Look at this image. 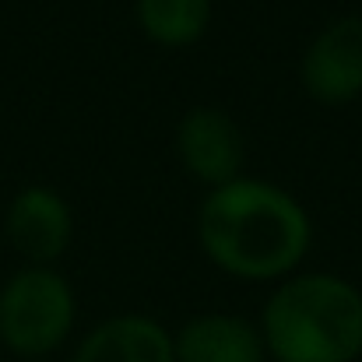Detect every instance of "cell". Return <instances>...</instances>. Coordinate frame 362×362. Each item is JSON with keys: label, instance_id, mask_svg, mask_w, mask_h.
Segmentation results:
<instances>
[{"label": "cell", "instance_id": "cell-3", "mask_svg": "<svg viewBox=\"0 0 362 362\" xmlns=\"http://www.w3.org/2000/svg\"><path fill=\"white\" fill-rule=\"evenodd\" d=\"M78 320V296L53 267H21L0 285V345L21 362L53 356Z\"/></svg>", "mask_w": 362, "mask_h": 362}, {"label": "cell", "instance_id": "cell-9", "mask_svg": "<svg viewBox=\"0 0 362 362\" xmlns=\"http://www.w3.org/2000/svg\"><path fill=\"white\" fill-rule=\"evenodd\" d=\"M141 32L165 49H187L204 39L215 0H134Z\"/></svg>", "mask_w": 362, "mask_h": 362}, {"label": "cell", "instance_id": "cell-8", "mask_svg": "<svg viewBox=\"0 0 362 362\" xmlns=\"http://www.w3.org/2000/svg\"><path fill=\"white\" fill-rule=\"evenodd\" d=\"M176 362H267L260 327L236 313H201L173 334Z\"/></svg>", "mask_w": 362, "mask_h": 362}, {"label": "cell", "instance_id": "cell-6", "mask_svg": "<svg viewBox=\"0 0 362 362\" xmlns=\"http://www.w3.org/2000/svg\"><path fill=\"white\" fill-rule=\"evenodd\" d=\"M4 236L28 267H53L74 240V211L49 187H25L11 197Z\"/></svg>", "mask_w": 362, "mask_h": 362}, {"label": "cell", "instance_id": "cell-5", "mask_svg": "<svg viewBox=\"0 0 362 362\" xmlns=\"http://www.w3.org/2000/svg\"><path fill=\"white\" fill-rule=\"evenodd\" d=\"M176 155L187 176L218 190L243 176L246 137L240 123L218 106H194L176 123Z\"/></svg>", "mask_w": 362, "mask_h": 362}, {"label": "cell", "instance_id": "cell-1", "mask_svg": "<svg viewBox=\"0 0 362 362\" xmlns=\"http://www.w3.org/2000/svg\"><path fill=\"white\" fill-rule=\"evenodd\" d=\"M204 257L240 281H285L313 246V222L288 190L240 176L208 190L197 211Z\"/></svg>", "mask_w": 362, "mask_h": 362}, {"label": "cell", "instance_id": "cell-2", "mask_svg": "<svg viewBox=\"0 0 362 362\" xmlns=\"http://www.w3.org/2000/svg\"><path fill=\"white\" fill-rule=\"evenodd\" d=\"M257 327L274 362H356L362 356V292L327 271L288 274L267 296Z\"/></svg>", "mask_w": 362, "mask_h": 362}, {"label": "cell", "instance_id": "cell-7", "mask_svg": "<svg viewBox=\"0 0 362 362\" xmlns=\"http://www.w3.org/2000/svg\"><path fill=\"white\" fill-rule=\"evenodd\" d=\"M71 362H176L173 331L144 313H117L78 341Z\"/></svg>", "mask_w": 362, "mask_h": 362}, {"label": "cell", "instance_id": "cell-4", "mask_svg": "<svg viewBox=\"0 0 362 362\" xmlns=\"http://www.w3.org/2000/svg\"><path fill=\"white\" fill-rule=\"evenodd\" d=\"M299 85L320 106H349L362 95V14L324 25L299 60Z\"/></svg>", "mask_w": 362, "mask_h": 362}]
</instances>
